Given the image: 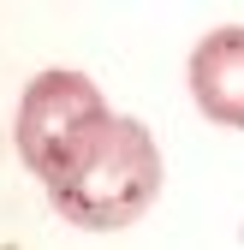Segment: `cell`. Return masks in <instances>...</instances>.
Masks as SVG:
<instances>
[{"label":"cell","instance_id":"obj_3","mask_svg":"<svg viewBox=\"0 0 244 250\" xmlns=\"http://www.w3.org/2000/svg\"><path fill=\"white\" fill-rule=\"evenodd\" d=\"M185 89L208 125L244 131V24H215L197 36L185 60Z\"/></svg>","mask_w":244,"mask_h":250},{"label":"cell","instance_id":"obj_2","mask_svg":"<svg viewBox=\"0 0 244 250\" xmlns=\"http://www.w3.org/2000/svg\"><path fill=\"white\" fill-rule=\"evenodd\" d=\"M107 96H102V83L89 78V72H72V66H48L24 83V96H18V113H12V149H18V161L24 173L42 185L60 179L78 155L96 143L107 131Z\"/></svg>","mask_w":244,"mask_h":250},{"label":"cell","instance_id":"obj_1","mask_svg":"<svg viewBox=\"0 0 244 250\" xmlns=\"http://www.w3.org/2000/svg\"><path fill=\"white\" fill-rule=\"evenodd\" d=\"M161 185H167V161L155 131L131 113H113L107 131L48 185V203L78 232H125L155 208Z\"/></svg>","mask_w":244,"mask_h":250}]
</instances>
